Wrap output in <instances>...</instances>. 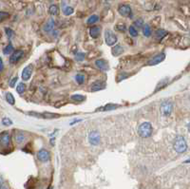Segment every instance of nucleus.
Here are the masks:
<instances>
[{"label": "nucleus", "mask_w": 190, "mask_h": 189, "mask_svg": "<svg viewBox=\"0 0 190 189\" xmlns=\"http://www.w3.org/2000/svg\"><path fill=\"white\" fill-rule=\"evenodd\" d=\"M24 55V51L22 49H18V50H14L13 54L10 57V63L11 64H16L19 60L23 57Z\"/></svg>", "instance_id": "nucleus-8"}, {"label": "nucleus", "mask_w": 190, "mask_h": 189, "mask_svg": "<svg viewBox=\"0 0 190 189\" xmlns=\"http://www.w3.org/2000/svg\"><path fill=\"white\" fill-rule=\"evenodd\" d=\"M49 152L46 149H41L40 151H38L37 153V158L39 161L43 162H48L49 160Z\"/></svg>", "instance_id": "nucleus-11"}, {"label": "nucleus", "mask_w": 190, "mask_h": 189, "mask_svg": "<svg viewBox=\"0 0 190 189\" xmlns=\"http://www.w3.org/2000/svg\"><path fill=\"white\" fill-rule=\"evenodd\" d=\"M105 40L108 46H114L117 43V36L116 34L110 31V30H107L105 31Z\"/></svg>", "instance_id": "nucleus-3"}, {"label": "nucleus", "mask_w": 190, "mask_h": 189, "mask_svg": "<svg viewBox=\"0 0 190 189\" xmlns=\"http://www.w3.org/2000/svg\"><path fill=\"white\" fill-rule=\"evenodd\" d=\"M2 125H6V126H9V125H13V122H12V120L9 119V118H3L2 119Z\"/></svg>", "instance_id": "nucleus-35"}, {"label": "nucleus", "mask_w": 190, "mask_h": 189, "mask_svg": "<svg viewBox=\"0 0 190 189\" xmlns=\"http://www.w3.org/2000/svg\"><path fill=\"white\" fill-rule=\"evenodd\" d=\"M118 12L119 13L122 15V16H125V17H129L131 15V8L129 5H126V4H122L120 5L119 8H118Z\"/></svg>", "instance_id": "nucleus-7"}, {"label": "nucleus", "mask_w": 190, "mask_h": 189, "mask_svg": "<svg viewBox=\"0 0 190 189\" xmlns=\"http://www.w3.org/2000/svg\"><path fill=\"white\" fill-rule=\"evenodd\" d=\"M25 89H26L25 84L24 83H19L16 87V91H17V93H19V94H23L25 92Z\"/></svg>", "instance_id": "nucleus-25"}, {"label": "nucleus", "mask_w": 190, "mask_h": 189, "mask_svg": "<svg viewBox=\"0 0 190 189\" xmlns=\"http://www.w3.org/2000/svg\"><path fill=\"white\" fill-rule=\"evenodd\" d=\"M71 99L73 101H75V102H83V101L86 100V97L83 96V95H80V94H78V95L76 94V95H72L71 96Z\"/></svg>", "instance_id": "nucleus-27"}, {"label": "nucleus", "mask_w": 190, "mask_h": 189, "mask_svg": "<svg viewBox=\"0 0 190 189\" xmlns=\"http://www.w3.org/2000/svg\"><path fill=\"white\" fill-rule=\"evenodd\" d=\"M172 110H173V105H172L171 102L165 101V102L162 103L161 111H162V113L165 116H169L171 114V112H172Z\"/></svg>", "instance_id": "nucleus-5"}, {"label": "nucleus", "mask_w": 190, "mask_h": 189, "mask_svg": "<svg viewBox=\"0 0 190 189\" xmlns=\"http://www.w3.org/2000/svg\"><path fill=\"white\" fill-rule=\"evenodd\" d=\"M53 29H54V20L53 18L49 19L45 23V25L43 26V30H44V31H46V32H50Z\"/></svg>", "instance_id": "nucleus-12"}, {"label": "nucleus", "mask_w": 190, "mask_h": 189, "mask_svg": "<svg viewBox=\"0 0 190 189\" xmlns=\"http://www.w3.org/2000/svg\"><path fill=\"white\" fill-rule=\"evenodd\" d=\"M5 31H6L7 36H8L9 38H10V39L13 37V35H14V31H13L12 29H10V28H6V29H5Z\"/></svg>", "instance_id": "nucleus-32"}, {"label": "nucleus", "mask_w": 190, "mask_h": 189, "mask_svg": "<svg viewBox=\"0 0 190 189\" xmlns=\"http://www.w3.org/2000/svg\"><path fill=\"white\" fill-rule=\"evenodd\" d=\"M6 100H7V102L9 103V104L12 105V106H13L15 104V99H14L13 95L11 92L6 93Z\"/></svg>", "instance_id": "nucleus-17"}, {"label": "nucleus", "mask_w": 190, "mask_h": 189, "mask_svg": "<svg viewBox=\"0 0 190 189\" xmlns=\"http://www.w3.org/2000/svg\"><path fill=\"white\" fill-rule=\"evenodd\" d=\"M32 71H33L32 65H29V66H27L24 68L23 71H22V79H23V81L30 80L31 76V73H32Z\"/></svg>", "instance_id": "nucleus-10"}, {"label": "nucleus", "mask_w": 190, "mask_h": 189, "mask_svg": "<svg viewBox=\"0 0 190 189\" xmlns=\"http://www.w3.org/2000/svg\"><path fill=\"white\" fill-rule=\"evenodd\" d=\"M129 33H130V35L132 37H136L138 35V31L135 29L134 26H130V27H129Z\"/></svg>", "instance_id": "nucleus-29"}, {"label": "nucleus", "mask_w": 190, "mask_h": 189, "mask_svg": "<svg viewBox=\"0 0 190 189\" xmlns=\"http://www.w3.org/2000/svg\"><path fill=\"white\" fill-rule=\"evenodd\" d=\"M187 128H188V131L190 132V123L188 124V125H187Z\"/></svg>", "instance_id": "nucleus-41"}, {"label": "nucleus", "mask_w": 190, "mask_h": 189, "mask_svg": "<svg viewBox=\"0 0 190 189\" xmlns=\"http://www.w3.org/2000/svg\"><path fill=\"white\" fill-rule=\"evenodd\" d=\"M0 189H8V188H7V187H5V186H2V185H1V186H0Z\"/></svg>", "instance_id": "nucleus-40"}, {"label": "nucleus", "mask_w": 190, "mask_h": 189, "mask_svg": "<svg viewBox=\"0 0 190 189\" xmlns=\"http://www.w3.org/2000/svg\"><path fill=\"white\" fill-rule=\"evenodd\" d=\"M9 16H10L9 13H7V12H0V22L6 20Z\"/></svg>", "instance_id": "nucleus-31"}, {"label": "nucleus", "mask_w": 190, "mask_h": 189, "mask_svg": "<svg viewBox=\"0 0 190 189\" xmlns=\"http://www.w3.org/2000/svg\"><path fill=\"white\" fill-rule=\"evenodd\" d=\"M143 32H144V35L146 36V37H149L151 35V28L149 25H144L143 27Z\"/></svg>", "instance_id": "nucleus-20"}, {"label": "nucleus", "mask_w": 190, "mask_h": 189, "mask_svg": "<svg viewBox=\"0 0 190 189\" xmlns=\"http://www.w3.org/2000/svg\"><path fill=\"white\" fill-rule=\"evenodd\" d=\"M95 65H96L100 70L102 71H108V63L106 61V60L104 59H100V60H97L96 62H95Z\"/></svg>", "instance_id": "nucleus-13"}, {"label": "nucleus", "mask_w": 190, "mask_h": 189, "mask_svg": "<svg viewBox=\"0 0 190 189\" xmlns=\"http://www.w3.org/2000/svg\"><path fill=\"white\" fill-rule=\"evenodd\" d=\"M119 106L117 105H114V104H108L106 105L104 107H102V109L104 111H110V110H113V109H116Z\"/></svg>", "instance_id": "nucleus-23"}, {"label": "nucleus", "mask_w": 190, "mask_h": 189, "mask_svg": "<svg viewBox=\"0 0 190 189\" xmlns=\"http://www.w3.org/2000/svg\"><path fill=\"white\" fill-rule=\"evenodd\" d=\"M15 140H16V142L18 143V144H21V143H23L24 141H25V136H24V134H17L16 136H15Z\"/></svg>", "instance_id": "nucleus-30"}, {"label": "nucleus", "mask_w": 190, "mask_h": 189, "mask_svg": "<svg viewBox=\"0 0 190 189\" xmlns=\"http://www.w3.org/2000/svg\"><path fill=\"white\" fill-rule=\"evenodd\" d=\"M134 27L137 28H143L144 27V20L143 19H137L134 22Z\"/></svg>", "instance_id": "nucleus-34"}, {"label": "nucleus", "mask_w": 190, "mask_h": 189, "mask_svg": "<svg viewBox=\"0 0 190 189\" xmlns=\"http://www.w3.org/2000/svg\"><path fill=\"white\" fill-rule=\"evenodd\" d=\"M13 50H14V49H13V45H12V44H9V45L3 49V53H4L5 55H8V54H10V53H13Z\"/></svg>", "instance_id": "nucleus-24"}, {"label": "nucleus", "mask_w": 190, "mask_h": 189, "mask_svg": "<svg viewBox=\"0 0 190 189\" xmlns=\"http://www.w3.org/2000/svg\"><path fill=\"white\" fill-rule=\"evenodd\" d=\"M89 142L92 145H98L101 142V137L98 131H91L89 135Z\"/></svg>", "instance_id": "nucleus-6"}, {"label": "nucleus", "mask_w": 190, "mask_h": 189, "mask_svg": "<svg viewBox=\"0 0 190 189\" xmlns=\"http://www.w3.org/2000/svg\"><path fill=\"white\" fill-rule=\"evenodd\" d=\"M2 182H3V181H2V179H1V178H0V186H1V185H2Z\"/></svg>", "instance_id": "nucleus-42"}, {"label": "nucleus", "mask_w": 190, "mask_h": 189, "mask_svg": "<svg viewBox=\"0 0 190 189\" xmlns=\"http://www.w3.org/2000/svg\"><path fill=\"white\" fill-rule=\"evenodd\" d=\"M185 164H190V158L186 161H185Z\"/></svg>", "instance_id": "nucleus-39"}, {"label": "nucleus", "mask_w": 190, "mask_h": 189, "mask_svg": "<svg viewBox=\"0 0 190 189\" xmlns=\"http://www.w3.org/2000/svg\"><path fill=\"white\" fill-rule=\"evenodd\" d=\"M73 13V9L71 8V7H66L65 9H64V14L65 15H71V14H72Z\"/></svg>", "instance_id": "nucleus-33"}, {"label": "nucleus", "mask_w": 190, "mask_h": 189, "mask_svg": "<svg viewBox=\"0 0 190 189\" xmlns=\"http://www.w3.org/2000/svg\"><path fill=\"white\" fill-rule=\"evenodd\" d=\"M167 31H166V30H163V29H160V30H158L157 31H156V37L158 38V39H162V38H163L166 35H167Z\"/></svg>", "instance_id": "nucleus-18"}, {"label": "nucleus", "mask_w": 190, "mask_h": 189, "mask_svg": "<svg viewBox=\"0 0 190 189\" xmlns=\"http://www.w3.org/2000/svg\"><path fill=\"white\" fill-rule=\"evenodd\" d=\"M173 147H174L175 151L178 152V153H184V152L186 151L187 144H186V141L183 136H178L177 138L175 139Z\"/></svg>", "instance_id": "nucleus-2"}, {"label": "nucleus", "mask_w": 190, "mask_h": 189, "mask_svg": "<svg viewBox=\"0 0 190 189\" xmlns=\"http://www.w3.org/2000/svg\"><path fill=\"white\" fill-rule=\"evenodd\" d=\"M100 32H101V29H100V27H97V26H94V27H92L90 30V35H91L92 38L99 37Z\"/></svg>", "instance_id": "nucleus-15"}, {"label": "nucleus", "mask_w": 190, "mask_h": 189, "mask_svg": "<svg viewBox=\"0 0 190 189\" xmlns=\"http://www.w3.org/2000/svg\"><path fill=\"white\" fill-rule=\"evenodd\" d=\"M76 60L77 61H83V60L85 59V57H86V55H85V53H78L76 54Z\"/></svg>", "instance_id": "nucleus-36"}, {"label": "nucleus", "mask_w": 190, "mask_h": 189, "mask_svg": "<svg viewBox=\"0 0 190 189\" xmlns=\"http://www.w3.org/2000/svg\"><path fill=\"white\" fill-rule=\"evenodd\" d=\"M115 29L118 31H126V24L124 23H118L117 25H115Z\"/></svg>", "instance_id": "nucleus-26"}, {"label": "nucleus", "mask_w": 190, "mask_h": 189, "mask_svg": "<svg viewBox=\"0 0 190 189\" xmlns=\"http://www.w3.org/2000/svg\"><path fill=\"white\" fill-rule=\"evenodd\" d=\"M153 132V128L150 123L148 122H144L140 125L139 128H138V134L142 138H148L152 135Z\"/></svg>", "instance_id": "nucleus-1"}, {"label": "nucleus", "mask_w": 190, "mask_h": 189, "mask_svg": "<svg viewBox=\"0 0 190 189\" xmlns=\"http://www.w3.org/2000/svg\"><path fill=\"white\" fill-rule=\"evenodd\" d=\"M75 80L79 85H82L84 83V81H85V76L83 74H77L75 76Z\"/></svg>", "instance_id": "nucleus-28"}, {"label": "nucleus", "mask_w": 190, "mask_h": 189, "mask_svg": "<svg viewBox=\"0 0 190 189\" xmlns=\"http://www.w3.org/2000/svg\"><path fill=\"white\" fill-rule=\"evenodd\" d=\"M56 117H59V115L55 114V113H50V112L42 113V118L43 119H53V118H56Z\"/></svg>", "instance_id": "nucleus-22"}, {"label": "nucleus", "mask_w": 190, "mask_h": 189, "mask_svg": "<svg viewBox=\"0 0 190 189\" xmlns=\"http://www.w3.org/2000/svg\"><path fill=\"white\" fill-rule=\"evenodd\" d=\"M4 70V64H3V61H2V59L0 58V72H1L2 71Z\"/></svg>", "instance_id": "nucleus-38"}, {"label": "nucleus", "mask_w": 190, "mask_h": 189, "mask_svg": "<svg viewBox=\"0 0 190 189\" xmlns=\"http://www.w3.org/2000/svg\"><path fill=\"white\" fill-rule=\"evenodd\" d=\"M49 13L51 15H57L59 13V8L57 5H51L49 9Z\"/></svg>", "instance_id": "nucleus-19"}, {"label": "nucleus", "mask_w": 190, "mask_h": 189, "mask_svg": "<svg viewBox=\"0 0 190 189\" xmlns=\"http://www.w3.org/2000/svg\"><path fill=\"white\" fill-rule=\"evenodd\" d=\"M98 20H99V16L96 15V14H93V15H91L90 17H89V19H88L87 23H88L89 25H93V24H95L96 22H98Z\"/></svg>", "instance_id": "nucleus-21"}, {"label": "nucleus", "mask_w": 190, "mask_h": 189, "mask_svg": "<svg viewBox=\"0 0 190 189\" xmlns=\"http://www.w3.org/2000/svg\"><path fill=\"white\" fill-rule=\"evenodd\" d=\"M124 53V48L121 45H116L112 48V54L114 56H119Z\"/></svg>", "instance_id": "nucleus-16"}, {"label": "nucleus", "mask_w": 190, "mask_h": 189, "mask_svg": "<svg viewBox=\"0 0 190 189\" xmlns=\"http://www.w3.org/2000/svg\"><path fill=\"white\" fill-rule=\"evenodd\" d=\"M106 85L104 82L102 81H96L95 83H93L91 85V90L92 91H98V90H101L103 89H105Z\"/></svg>", "instance_id": "nucleus-14"}, {"label": "nucleus", "mask_w": 190, "mask_h": 189, "mask_svg": "<svg viewBox=\"0 0 190 189\" xmlns=\"http://www.w3.org/2000/svg\"><path fill=\"white\" fill-rule=\"evenodd\" d=\"M11 144V136L8 132H3L0 135V148L7 149Z\"/></svg>", "instance_id": "nucleus-4"}, {"label": "nucleus", "mask_w": 190, "mask_h": 189, "mask_svg": "<svg viewBox=\"0 0 190 189\" xmlns=\"http://www.w3.org/2000/svg\"><path fill=\"white\" fill-rule=\"evenodd\" d=\"M17 80H18V78H17V77H14V78L12 79V81L10 82V87L11 88H14L15 87V84H16Z\"/></svg>", "instance_id": "nucleus-37"}, {"label": "nucleus", "mask_w": 190, "mask_h": 189, "mask_svg": "<svg viewBox=\"0 0 190 189\" xmlns=\"http://www.w3.org/2000/svg\"><path fill=\"white\" fill-rule=\"evenodd\" d=\"M165 58H166V54L165 53H160V54H158L156 56H154L151 60H149L148 65H149V66H156V65L160 64L161 62H163V60H165Z\"/></svg>", "instance_id": "nucleus-9"}]
</instances>
